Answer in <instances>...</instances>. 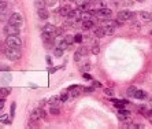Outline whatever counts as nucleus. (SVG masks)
<instances>
[{
  "mask_svg": "<svg viewBox=\"0 0 152 129\" xmlns=\"http://www.w3.org/2000/svg\"><path fill=\"white\" fill-rule=\"evenodd\" d=\"M10 92H11V89L7 88V87H3V88H0V96L1 97H6L10 95Z\"/></svg>",
  "mask_w": 152,
  "mask_h": 129,
  "instance_id": "nucleus-20",
  "label": "nucleus"
},
{
  "mask_svg": "<svg viewBox=\"0 0 152 129\" xmlns=\"http://www.w3.org/2000/svg\"><path fill=\"white\" fill-rule=\"evenodd\" d=\"M19 32H21L19 26L11 25V24H7V26L4 29V33H6L7 36H19Z\"/></svg>",
  "mask_w": 152,
  "mask_h": 129,
  "instance_id": "nucleus-5",
  "label": "nucleus"
},
{
  "mask_svg": "<svg viewBox=\"0 0 152 129\" xmlns=\"http://www.w3.org/2000/svg\"><path fill=\"white\" fill-rule=\"evenodd\" d=\"M132 29H134V30H140V29H141V24H140V22H133V24H132Z\"/></svg>",
  "mask_w": 152,
  "mask_h": 129,
  "instance_id": "nucleus-29",
  "label": "nucleus"
},
{
  "mask_svg": "<svg viewBox=\"0 0 152 129\" xmlns=\"http://www.w3.org/2000/svg\"><path fill=\"white\" fill-rule=\"evenodd\" d=\"M78 51H80V52L82 54V55H84V57H85V55H86V48H85V47H81V48L78 49Z\"/></svg>",
  "mask_w": 152,
  "mask_h": 129,
  "instance_id": "nucleus-38",
  "label": "nucleus"
},
{
  "mask_svg": "<svg viewBox=\"0 0 152 129\" xmlns=\"http://www.w3.org/2000/svg\"><path fill=\"white\" fill-rule=\"evenodd\" d=\"M0 72H11V67L7 64H1L0 66Z\"/></svg>",
  "mask_w": 152,
  "mask_h": 129,
  "instance_id": "nucleus-28",
  "label": "nucleus"
},
{
  "mask_svg": "<svg viewBox=\"0 0 152 129\" xmlns=\"http://www.w3.org/2000/svg\"><path fill=\"white\" fill-rule=\"evenodd\" d=\"M147 115H149V117H152V110H148V111H147Z\"/></svg>",
  "mask_w": 152,
  "mask_h": 129,
  "instance_id": "nucleus-43",
  "label": "nucleus"
},
{
  "mask_svg": "<svg viewBox=\"0 0 152 129\" xmlns=\"http://www.w3.org/2000/svg\"><path fill=\"white\" fill-rule=\"evenodd\" d=\"M71 10L73 8L70 7V6H62V8L59 10V12H60V15L62 16H67V14L71 11Z\"/></svg>",
  "mask_w": 152,
  "mask_h": 129,
  "instance_id": "nucleus-17",
  "label": "nucleus"
},
{
  "mask_svg": "<svg viewBox=\"0 0 152 129\" xmlns=\"http://www.w3.org/2000/svg\"><path fill=\"white\" fill-rule=\"evenodd\" d=\"M134 92H136V88L134 87H129L126 93H128V96H134Z\"/></svg>",
  "mask_w": 152,
  "mask_h": 129,
  "instance_id": "nucleus-25",
  "label": "nucleus"
},
{
  "mask_svg": "<svg viewBox=\"0 0 152 129\" xmlns=\"http://www.w3.org/2000/svg\"><path fill=\"white\" fill-rule=\"evenodd\" d=\"M47 63H48L49 66H52V61H51V58L49 57H47Z\"/></svg>",
  "mask_w": 152,
  "mask_h": 129,
  "instance_id": "nucleus-42",
  "label": "nucleus"
},
{
  "mask_svg": "<svg viewBox=\"0 0 152 129\" xmlns=\"http://www.w3.org/2000/svg\"><path fill=\"white\" fill-rule=\"evenodd\" d=\"M7 19V11H0V22Z\"/></svg>",
  "mask_w": 152,
  "mask_h": 129,
  "instance_id": "nucleus-30",
  "label": "nucleus"
},
{
  "mask_svg": "<svg viewBox=\"0 0 152 129\" xmlns=\"http://www.w3.org/2000/svg\"><path fill=\"white\" fill-rule=\"evenodd\" d=\"M37 15H39V18L43 21L48 19L49 18V12L45 10V8H41V10H37Z\"/></svg>",
  "mask_w": 152,
  "mask_h": 129,
  "instance_id": "nucleus-9",
  "label": "nucleus"
},
{
  "mask_svg": "<svg viewBox=\"0 0 152 129\" xmlns=\"http://www.w3.org/2000/svg\"><path fill=\"white\" fill-rule=\"evenodd\" d=\"M63 102L60 100V97H56V96H54V97H51L49 99V106H58V107H60V105H62Z\"/></svg>",
  "mask_w": 152,
  "mask_h": 129,
  "instance_id": "nucleus-16",
  "label": "nucleus"
},
{
  "mask_svg": "<svg viewBox=\"0 0 152 129\" xmlns=\"http://www.w3.org/2000/svg\"><path fill=\"white\" fill-rule=\"evenodd\" d=\"M96 15L99 16L100 19H108V18H111L112 11L110 10V8H107V7H103V8H100V10L96 12Z\"/></svg>",
  "mask_w": 152,
  "mask_h": 129,
  "instance_id": "nucleus-7",
  "label": "nucleus"
},
{
  "mask_svg": "<svg viewBox=\"0 0 152 129\" xmlns=\"http://www.w3.org/2000/svg\"><path fill=\"white\" fill-rule=\"evenodd\" d=\"M0 1H1V0H0Z\"/></svg>",
  "mask_w": 152,
  "mask_h": 129,
  "instance_id": "nucleus-49",
  "label": "nucleus"
},
{
  "mask_svg": "<svg viewBox=\"0 0 152 129\" xmlns=\"http://www.w3.org/2000/svg\"><path fill=\"white\" fill-rule=\"evenodd\" d=\"M151 105H152V100H151Z\"/></svg>",
  "mask_w": 152,
  "mask_h": 129,
  "instance_id": "nucleus-48",
  "label": "nucleus"
},
{
  "mask_svg": "<svg viewBox=\"0 0 152 129\" xmlns=\"http://www.w3.org/2000/svg\"><path fill=\"white\" fill-rule=\"evenodd\" d=\"M63 54H64V49L60 48V47H58V48L54 49V55H55L56 58H60L62 55H63Z\"/></svg>",
  "mask_w": 152,
  "mask_h": 129,
  "instance_id": "nucleus-22",
  "label": "nucleus"
},
{
  "mask_svg": "<svg viewBox=\"0 0 152 129\" xmlns=\"http://www.w3.org/2000/svg\"><path fill=\"white\" fill-rule=\"evenodd\" d=\"M136 99H147V92L144 91H141V89H136V92H134V96Z\"/></svg>",
  "mask_w": 152,
  "mask_h": 129,
  "instance_id": "nucleus-15",
  "label": "nucleus"
},
{
  "mask_svg": "<svg viewBox=\"0 0 152 129\" xmlns=\"http://www.w3.org/2000/svg\"><path fill=\"white\" fill-rule=\"evenodd\" d=\"M138 16L143 18L144 21H151V14L147 12V11H140V12H138Z\"/></svg>",
  "mask_w": 152,
  "mask_h": 129,
  "instance_id": "nucleus-21",
  "label": "nucleus"
},
{
  "mask_svg": "<svg viewBox=\"0 0 152 129\" xmlns=\"http://www.w3.org/2000/svg\"><path fill=\"white\" fill-rule=\"evenodd\" d=\"M133 16H134V14H133L132 11H128V10H122V11H119L118 14H116V19L123 24V22H126V21L133 19Z\"/></svg>",
  "mask_w": 152,
  "mask_h": 129,
  "instance_id": "nucleus-4",
  "label": "nucleus"
},
{
  "mask_svg": "<svg viewBox=\"0 0 152 129\" xmlns=\"http://www.w3.org/2000/svg\"><path fill=\"white\" fill-rule=\"evenodd\" d=\"M0 11H8V6H7V3L6 1H0Z\"/></svg>",
  "mask_w": 152,
  "mask_h": 129,
  "instance_id": "nucleus-24",
  "label": "nucleus"
},
{
  "mask_svg": "<svg viewBox=\"0 0 152 129\" xmlns=\"http://www.w3.org/2000/svg\"><path fill=\"white\" fill-rule=\"evenodd\" d=\"M69 91H70V96H71V97H77V96H80V95H81L82 88H80V87H70Z\"/></svg>",
  "mask_w": 152,
  "mask_h": 129,
  "instance_id": "nucleus-8",
  "label": "nucleus"
},
{
  "mask_svg": "<svg viewBox=\"0 0 152 129\" xmlns=\"http://www.w3.org/2000/svg\"><path fill=\"white\" fill-rule=\"evenodd\" d=\"M45 118V113L43 109H36L33 110L32 114H30V118H29V125H36L37 122L40 121V118Z\"/></svg>",
  "mask_w": 152,
  "mask_h": 129,
  "instance_id": "nucleus-2",
  "label": "nucleus"
},
{
  "mask_svg": "<svg viewBox=\"0 0 152 129\" xmlns=\"http://www.w3.org/2000/svg\"><path fill=\"white\" fill-rule=\"evenodd\" d=\"M93 28H95V22H93V19L82 21V29L88 30V29H93Z\"/></svg>",
  "mask_w": 152,
  "mask_h": 129,
  "instance_id": "nucleus-13",
  "label": "nucleus"
},
{
  "mask_svg": "<svg viewBox=\"0 0 152 129\" xmlns=\"http://www.w3.org/2000/svg\"><path fill=\"white\" fill-rule=\"evenodd\" d=\"M49 113L51 114H59L60 113V110H59V107L58 106H49Z\"/></svg>",
  "mask_w": 152,
  "mask_h": 129,
  "instance_id": "nucleus-23",
  "label": "nucleus"
},
{
  "mask_svg": "<svg viewBox=\"0 0 152 129\" xmlns=\"http://www.w3.org/2000/svg\"><path fill=\"white\" fill-rule=\"evenodd\" d=\"M82 58H84V55H82V54H81L80 51H77L76 55H74V59H76V62H80L81 59H82Z\"/></svg>",
  "mask_w": 152,
  "mask_h": 129,
  "instance_id": "nucleus-27",
  "label": "nucleus"
},
{
  "mask_svg": "<svg viewBox=\"0 0 152 129\" xmlns=\"http://www.w3.org/2000/svg\"><path fill=\"white\" fill-rule=\"evenodd\" d=\"M15 106L16 103H12L11 105V115H14V113H15Z\"/></svg>",
  "mask_w": 152,
  "mask_h": 129,
  "instance_id": "nucleus-39",
  "label": "nucleus"
},
{
  "mask_svg": "<svg viewBox=\"0 0 152 129\" xmlns=\"http://www.w3.org/2000/svg\"><path fill=\"white\" fill-rule=\"evenodd\" d=\"M44 30L45 32H48V33H51V34H54V37H56V30H58V28H56L55 25H51V24L45 25Z\"/></svg>",
  "mask_w": 152,
  "mask_h": 129,
  "instance_id": "nucleus-11",
  "label": "nucleus"
},
{
  "mask_svg": "<svg viewBox=\"0 0 152 129\" xmlns=\"http://www.w3.org/2000/svg\"><path fill=\"white\" fill-rule=\"evenodd\" d=\"M6 45H7V47L21 48V47H22V40L19 39V36H7V39H6Z\"/></svg>",
  "mask_w": 152,
  "mask_h": 129,
  "instance_id": "nucleus-3",
  "label": "nucleus"
},
{
  "mask_svg": "<svg viewBox=\"0 0 152 129\" xmlns=\"http://www.w3.org/2000/svg\"><path fill=\"white\" fill-rule=\"evenodd\" d=\"M93 85H95L96 88H99V87H101V84H100V82H99V81H95V82H93Z\"/></svg>",
  "mask_w": 152,
  "mask_h": 129,
  "instance_id": "nucleus-41",
  "label": "nucleus"
},
{
  "mask_svg": "<svg viewBox=\"0 0 152 129\" xmlns=\"http://www.w3.org/2000/svg\"><path fill=\"white\" fill-rule=\"evenodd\" d=\"M4 55L7 57V59H10V61H12V62H15V61H18V59L21 58L22 52H21V48L7 47V48L4 49Z\"/></svg>",
  "mask_w": 152,
  "mask_h": 129,
  "instance_id": "nucleus-1",
  "label": "nucleus"
},
{
  "mask_svg": "<svg viewBox=\"0 0 152 129\" xmlns=\"http://www.w3.org/2000/svg\"><path fill=\"white\" fill-rule=\"evenodd\" d=\"M69 1H76V0H69Z\"/></svg>",
  "mask_w": 152,
  "mask_h": 129,
  "instance_id": "nucleus-46",
  "label": "nucleus"
},
{
  "mask_svg": "<svg viewBox=\"0 0 152 129\" xmlns=\"http://www.w3.org/2000/svg\"><path fill=\"white\" fill-rule=\"evenodd\" d=\"M151 21H152V14H151Z\"/></svg>",
  "mask_w": 152,
  "mask_h": 129,
  "instance_id": "nucleus-47",
  "label": "nucleus"
},
{
  "mask_svg": "<svg viewBox=\"0 0 152 129\" xmlns=\"http://www.w3.org/2000/svg\"><path fill=\"white\" fill-rule=\"evenodd\" d=\"M45 1H47L48 6H55L56 4V0H45Z\"/></svg>",
  "mask_w": 152,
  "mask_h": 129,
  "instance_id": "nucleus-37",
  "label": "nucleus"
},
{
  "mask_svg": "<svg viewBox=\"0 0 152 129\" xmlns=\"http://www.w3.org/2000/svg\"><path fill=\"white\" fill-rule=\"evenodd\" d=\"M104 95H107V96H112L114 95V91L110 88H104Z\"/></svg>",
  "mask_w": 152,
  "mask_h": 129,
  "instance_id": "nucleus-31",
  "label": "nucleus"
},
{
  "mask_svg": "<svg viewBox=\"0 0 152 129\" xmlns=\"http://www.w3.org/2000/svg\"><path fill=\"white\" fill-rule=\"evenodd\" d=\"M64 40L67 41V44H69V45H71L73 43L76 41V40H74V37H73V36H70V34H69V36H66V37H64Z\"/></svg>",
  "mask_w": 152,
  "mask_h": 129,
  "instance_id": "nucleus-26",
  "label": "nucleus"
},
{
  "mask_svg": "<svg viewBox=\"0 0 152 129\" xmlns=\"http://www.w3.org/2000/svg\"><path fill=\"white\" fill-rule=\"evenodd\" d=\"M74 40H76V43H81V41H82V34H81V33L76 34V36H74Z\"/></svg>",
  "mask_w": 152,
  "mask_h": 129,
  "instance_id": "nucleus-35",
  "label": "nucleus"
},
{
  "mask_svg": "<svg viewBox=\"0 0 152 129\" xmlns=\"http://www.w3.org/2000/svg\"><path fill=\"white\" fill-rule=\"evenodd\" d=\"M3 103H4V100H3V99H0V107L3 106Z\"/></svg>",
  "mask_w": 152,
  "mask_h": 129,
  "instance_id": "nucleus-44",
  "label": "nucleus"
},
{
  "mask_svg": "<svg viewBox=\"0 0 152 129\" xmlns=\"http://www.w3.org/2000/svg\"><path fill=\"white\" fill-rule=\"evenodd\" d=\"M137 1H140V3H143V1H145V0H137Z\"/></svg>",
  "mask_w": 152,
  "mask_h": 129,
  "instance_id": "nucleus-45",
  "label": "nucleus"
},
{
  "mask_svg": "<svg viewBox=\"0 0 152 129\" xmlns=\"http://www.w3.org/2000/svg\"><path fill=\"white\" fill-rule=\"evenodd\" d=\"M47 6H48V4H47V1H45V0H34V7H36L37 10L45 8Z\"/></svg>",
  "mask_w": 152,
  "mask_h": 129,
  "instance_id": "nucleus-14",
  "label": "nucleus"
},
{
  "mask_svg": "<svg viewBox=\"0 0 152 129\" xmlns=\"http://www.w3.org/2000/svg\"><path fill=\"white\" fill-rule=\"evenodd\" d=\"M22 22H24V18H22V15H21V14H18V12H14V14H11V15H10V18H8V24H11V25L21 26V25H22Z\"/></svg>",
  "mask_w": 152,
  "mask_h": 129,
  "instance_id": "nucleus-6",
  "label": "nucleus"
},
{
  "mask_svg": "<svg viewBox=\"0 0 152 129\" xmlns=\"http://www.w3.org/2000/svg\"><path fill=\"white\" fill-rule=\"evenodd\" d=\"M59 47H60V48H63V49H66V48H67V47H69L67 41H66V40H62V41H60V43H59Z\"/></svg>",
  "mask_w": 152,
  "mask_h": 129,
  "instance_id": "nucleus-32",
  "label": "nucleus"
},
{
  "mask_svg": "<svg viewBox=\"0 0 152 129\" xmlns=\"http://www.w3.org/2000/svg\"><path fill=\"white\" fill-rule=\"evenodd\" d=\"M93 33H95V36H96V37H103V36H106L103 26H97V28L95 26V28H93Z\"/></svg>",
  "mask_w": 152,
  "mask_h": 129,
  "instance_id": "nucleus-12",
  "label": "nucleus"
},
{
  "mask_svg": "<svg viewBox=\"0 0 152 129\" xmlns=\"http://www.w3.org/2000/svg\"><path fill=\"white\" fill-rule=\"evenodd\" d=\"M81 21H89V19H93V11H82L81 12Z\"/></svg>",
  "mask_w": 152,
  "mask_h": 129,
  "instance_id": "nucleus-10",
  "label": "nucleus"
},
{
  "mask_svg": "<svg viewBox=\"0 0 152 129\" xmlns=\"http://www.w3.org/2000/svg\"><path fill=\"white\" fill-rule=\"evenodd\" d=\"M119 114H122L123 117H129V115H130V111H129V110H122V109H119Z\"/></svg>",
  "mask_w": 152,
  "mask_h": 129,
  "instance_id": "nucleus-33",
  "label": "nucleus"
},
{
  "mask_svg": "<svg viewBox=\"0 0 152 129\" xmlns=\"http://www.w3.org/2000/svg\"><path fill=\"white\" fill-rule=\"evenodd\" d=\"M100 52V48H99V45H93L92 47V54H95V55H97V54Z\"/></svg>",
  "mask_w": 152,
  "mask_h": 129,
  "instance_id": "nucleus-34",
  "label": "nucleus"
},
{
  "mask_svg": "<svg viewBox=\"0 0 152 129\" xmlns=\"http://www.w3.org/2000/svg\"><path fill=\"white\" fill-rule=\"evenodd\" d=\"M82 77H84V78H86V80H91V78H92V77L88 74V73H85V72L82 73Z\"/></svg>",
  "mask_w": 152,
  "mask_h": 129,
  "instance_id": "nucleus-40",
  "label": "nucleus"
},
{
  "mask_svg": "<svg viewBox=\"0 0 152 129\" xmlns=\"http://www.w3.org/2000/svg\"><path fill=\"white\" fill-rule=\"evenodd\" d=\"M59 97H60V100H62V102H66L69 99V93H62Z\"/></svg>",
  "mask_w": 152,
  "mask_h": 129,
  "instance_id": "nucleus-36",
  "label": "nucleus"
},
{
  "mask_svg": "<svg viewBox=\"0 0 152 129\" xmlns=\"http://www.w3.org/2000/svg\"><path fill=\"white\" fill-rule=\"evenodd\" d=\"M112 102H114L115 107H118V109H123L125 106H126V100H118V99H112Z\"/></svg>",
  "mask_w": 152,
  "mask_h": 129,
  "instance_id": "nucleus-18",
  "label": "nucleus"
},
{
  "mask_svg": "<svg viewBox=\"0 0 152 129\" xmlns=\"http://www.w3.org/2000/svg\"><path fill=\"white\" fill-rule=\"evenodd\" d=\"M104 28V33H106V36H111L115 33V29L116 28H112V26H103Z\"/></svg>",
  "mask_w": 152,
  "mask_h": 129,
  "instance_id": "nucleus-19",
  "label": "nucleus"
}]
</instances>
